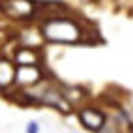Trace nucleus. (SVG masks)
I'll list each match as a JSON object with an SVG mask.
<instances>
[{
    "label": "nucleus",
    "instance_id": "f257e3e1",
    "mask_svg": "<svg viewBox=\"0 0 133 133\" xmlns=\"http://www.w3.org/2000/svg\"><path fill=\"white\" fill-rule=\"evenodd\" d=\"M45 38L58 43H75L81 36V28L69 17H52L43 24Z\"/></svg>",
    "mask_w": 133,
    "mask_h": 133
},
{
    "label": "nucleus",
    "instance_id": "f03ea898",
    "mask_svg": "<svg viewBox=\"0 0 133 133\" xmlns=\"http://www.w3.org/2000/svg\"><path fill=\"white\" fill-rule=\"evenodd\" d=\"M79 120H81V124L86 129L99 131L101 126L105 124V114L101 111H96V109H81L79 111Z\"/></svg>",
    "mask_w": 133,
    "mask_h": 133
},
{
    "label": "nucleus",
    "instance_id": "7ed1b4c3",
    "mask_svg": "<svg viewBox=\"0 0 133 133\" xmlns=\"http://www.w3.org/2000/svg\"><path fill=\"white\" fill-rule=\"evenodd\" d=\"M13 79L21 84H32V83H38L39 79V69L36 68V64H19L15 69V75Z\"/></svg>",
    "mask_w": 133,
    "mask_h": 133
},
{
    "label": "nucleus",
    "instance_id": "20e7f679",
    "mask_svg": "<svg viewBox=\"0 0 133 133\" xmlns=\"http://www.w3.org/2000/svg\"><path fill=\"white\" fill-rule=\"evenodd\" d=\"M15 60H17V66L19 64H36V55H34L32 49H19L15 52Z\"/></svg>",
    "mask_w": 133,
    "mask_h": 133
},
{
    "label": "nucleus",
    "instance_id": "39448f33",
    "mask_svg": "<svg viewBox=\"0 0 133 133\" xmlns=\"http://www.w3.org/2000/svg\"><path fill=\"white\" fill-rule=\"evenodd\" d=\"M2 66H4V60L0 62V88H2V86H8V84L11 83L13 75H15V69H13L11 66H8L6 71H2Z\"/></svg>",
    "mask_w": 133,
    "mask_h": 133
},
{
    "label": "nucleus",
    "instance_id": "423d86ee",
    "mask_svg": "<svg viewBox=\"0 0 133 133\" xmlns=\"http://www.w3.org/2000/svg\"><path fill=\"white\" fill-rule=\"evenodd\" d=\"M39 129V124L38 122H28V126H26V133H38Z\"/></svg>",
    "mask_w": 133,
    "mask_h": 133
},
{
    "label": "nucleus",
    "instance_id": "0eeeda50",
    "mask_svg": "<svg viewBox=\"0 0 133 133\" xmlns=\"http://www.w3.org/2000/svg\"><path fill=\"white\" fill-rule=\"evenodd\" d=\"M128 126H129V131L133 133V122H128Z\"/></svg>",
    "mask_w": 133,
    "mask_h": 133
}]
</instances>
